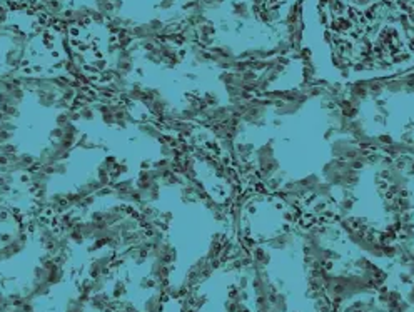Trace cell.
<instances>
[{
	"label": "cell",
	"mask_w": 414,
	"mask_h": 312,
	"mask_svg": "<svg viewBox=\"0 0 414 312\" xmlns=\"http://www.w3.org/2000/svg\"><path fill=\"white\" fill-rule=\"evenodd\" d=\"M97 115L99 114H97L96 105H92V104L82 105V107L79 109V117H80V121H82V122H93Z\"/></svg>",
	"instance_id": "20"
},
{
	"label": "cell",
	"mask_w": 414,
	"mask_h": 312,
	"mask_svg": "<svg viewBox=\"0 0 414 312\" xmlns=\"http://www.w3.org/2000/svg\"><path fill=\"white\" fill-rule=\"evenodd\" d=\"M119 312H122V310H119Z\"/></svg>",
	"instance_id": "46"
},
{
	"label": "cell",
	"mask_w": 414,
	"mask_h": 312,
	"mask_svg": "<svg viewBox=\"0 0 414 312\" xmlns=\"http://www.w3.org/2000/svg\"><path fill=\"white\" fill-rule=\"evenodd\" d=\"M137 130L144 137L149 139V141H159L160 142L164 139V132L160 130V127H157L154 122H139L137 124Z\"/></svg>",
	"instance_id": "8"
},
{
	"label": "cell",
	"mask_w": 414,
	"mask_h": 312,
	"mask_svg": "<svg viewBox=\"0 0 414 312\" xmlns=\"http://www.w3.org/2000/svg\"><path fill=\"white\" fill-rule=\"evenodd\" d=\"M0 145H2V144H0Z\"/></svg>",
	"instance_id": "48"
},
{
	"label": "cell",
	"mask_w": 414,
	"mask_h": 312,
	"mask_svg": "<svg viewBox=\"0 0 414 312\" xmlns=\"http://www.w3.org/2000/svg\"><path fill=\"white\" fill-rule=\"evenodd\" d=\"M120 234H125V232H132V230H137V229H142L140 227V219H136V217H132V216H127L124 217L122 221L117 222L116 225H114Z\"/></svg>",
	"instance_id": "13"
},
{
	"label": "cell",
	"mask_w": 414,
	"mask_h": 312,
	"mask_svg": "<svg viewBox=\"0 0 414 312\" xmlns=\"http://www.w3.org/2000/svg\"><path fill=\"white\" fill-rule=\"evenodd\" d=\"M20 309H22L24 312H37V304H35V301H27L20 305Z\"/></svg>",
	"instance_id": "36"
},
{
	"label": "cell",
	"mask_w": 414,
	"mask_h": 312,
	"mask_svg": "<svg viewBox=\"0 0 414 312\" xmlns=\"http://www.w3.org/2000/svg\"><path fill=\"white\" fill-rule=\"evenodd\" d=\"M64 276H65V272H64V265H62V262H59V264L53 265L52 269L47 270L45 282H47V284H50L52 287H53V285H59L60 282L64 281Z\"/></svg>",
	"instance_id": "12"
},
{
	"label": "cell",
	"mask_w": 414,
	"mask_h": 312,
	"mask_svg": "<svg viewBox=\"0 0 414 312\" xmlns=\"http://www.w3.org/2000/svg\"><path fill=\"white\" fill-rule=\"evenodd\" d=\"M0 110H2L5 115H9V117H10V121H15V119L20 117V109H18V105H2V107H0Z\"/></svg>",
	"instance_id": "27"
},
{
	"label": "cell",
	"mask_w": 414,
	"mask_h": 312,
	"mask_svg": "<svg viewBox=\"0 0 414 312\" xmlns=\"http://www.w3.org/2000/svg\"><path fill=\"white\" fill-rule=\"evenodd\" d=\"M160 184H162V187H182V185L185 184V181H184L182 176L177 174L176 170H172L167 176L162 177Z\"/></svg>",
	"instance_id": "17"
},
{
	"label": "cell",
	"mask_w": 414,
	"mask_h": 312,
	"mask_svg": "<svg viewBox=\"0 0 414 312\" xmlns=\"http://www.w3.org/2000/svg\"><path fill=\"white\" fill-rule=\"evenodd\" d=\"M0 247H2V244H0Z\"/></svg>",
	"instance_id": "45"
},
{
	"label": "cell",
	"mask_w": 414,
	"mask_h": 312,
	"mask_svg": "<svg viewBox=\"0 0 414 312\" xmlns=\"http://www.w3.org/2000/svg\"><path fill=\"white\" fill-rule=\"evenodd\" d=\"M7 297V292H4V290H0V302L4 301V299Z\"/></svg>",
	"instance_id": "43"
},
{
	"label": "cell",
	"mask_w": 414,
	"mask_h": 312,
	"mask_svg": "<svg viewBox=\"0 0 414 312\" xmlns=\"http://www.w3.org/2000/svg\"><path fill=\"white\" fill-rule=\"evenodd\" d=\"M59 97V92H35L37 104L42 109H55V102Z\"/></svg>",
	"instance_id": "10"
},
{
	"label": "cell",
	"mask_w": 414,
	"mask_h": 312,
	"mask_svg": "<svg viewBox=\"0 0 414 312\" xmlns=\"http://www.w3.org/2000/svg\"><path fill=\"white\" fill-rule=\"evenodd\" d=\"M0 152H2L4 155H7L9 159H13L17 154H18V147L17 144L13 142H7V144H2L0 145Z\"/></svg>",
	"instance_id": "26"
},
{
	"label": "cell",
	"mask_w": 414,
	"mask_h": 312,
	"mask_svg": "<svg viewBox=\"0 0 414 312\" xmlns=\"http://www.w3.org/2000/svg\"><path fill=\"white\" fill-rule=\"evenodd\" d=\"M93 67L99 70H105V61H96L93 62Z\"/></svg>",
	"instance_id": "41"
},
{
	"label": "cell",
	"mask_w": 414,
	"mask_h": 312,
	"mask_svg": "<svg viewBox=\"0 0 414 312\" xmlns=\"http://www.w3.org/2000/svg\"><path fill=\"white\" fill-rule=\"evenodd\" d=\"M97 199H99V197H97L96 194L82 197V202H80V209H84V210H89L90 207H93V205H96Z\"/></svg>",
	"instance_id": "28"
},
{
	"label": "cell",
	"mask_w": 414,
	"mask_h": 312,
	"mask_svg": "<svg viewBox=\"0 0 414 312\" xmlns=\"http://www.w3.org/2000/svg\"><path fill=\"white\" fill-rule=\"evenodd\" d=\"M144 59L149 64H152V65H162V62H164V59H162V55H160V52H159V47L156 50L145 52Z\"/></svg>",
	"instance_id": "24"
},
{
	"label": "cell",
	"mask_w": 414,
	"mask_h": 312,
	"mask_svg": "<svg viewBox=\"0 0 414 312\" xmlns=\"http://www.w3.org/2000/svg\"><path fill=\"white\" fill-rule=\"evenodd\" d=\"M0 262H2V261H0Z\"/></svg>",
	"instance_id": "47"
},
{
	"label": "cell",
	"mask_w": 414,
	"mask_h": 312,
	"mask_svg": "<svg viewBox=\"0 0 414 312\" xmlns=\"http://www.w3.org/2000/svg\"><path fill=\"white\" fill-rule=\"evenodd\" d=\"M299 52L316 84L414 70V0H300Z\"/></svg>",
	"instance_id": "1"
},
{
	"label": "cell",
	"mask_w": 414,
	"mask_h": 312,
	"mask_svg": "<svg viewBox=\"0 0 414 312\" xmlns=\"http://www.w3.org/2000/svg\"><path fill=\"white\" fill-rule=\"evenodd\" d=\"M7 312H24V310L20 309V307H10V309L7 310Z\"/></svg>",
	"instance_id": "42"
},
{
	"label": "cell",
	"mask_w": 414,
	"mask_h": 312,
	"mask_svg": "<svg viewBox=\"0 0 414 312\" xmlns=\"http://www.w3.org/2000/svg\"><path fill=\"white\" fill-rule=\"evenodd\" d=\"M13 137H15V132H7V130H2L0 132V144H7V142H12Z\"/></svg>",
	"instance_id": "35"
},
{
	"label": "cell",
	"mask_w": 414,
	"mask_h": 312,
	"mask_svg": "<svg viewBox=\"0 0 414 312\" xmlns=\"http://www.w3.org/2000/svg\"><path fill=\"white\" fill-rule=\"evenodd\" d=\"M139 289L140 290H156L157 287V281L154 277H150L149 274L144 276V277H140L139 279Z\"/></svg>",
	"instance_id": "23"
},
{
	"label": "cell",
	"mask_w": 414,
	"mask_h": 312,
	"mask_svg": "<svg viewBox=\"0 0 414 312\" xmlns=\"http://www.w3.org/2000/svg\"><path fill=\"white\" fill-rule=\"evenodd\" d=\"M127 282L122 281V279H114L112 284H110V296L114 301H122V299L127 296Z\"/></svg>",
	"instance_id": "14"
},
{
	"label": "cell",
	"mask_w": 414,
	"mask_h": 312,
	"mask_svg": "<svg viewBox=\"0 0 414 312\" xmlns=\"http://www.w3.org/2000/svg\"><path fill=\"white\" fill-rule=\"evenodd\" d=\"M87 310V305L82 304L77 299V296H73V297H69L67 299V302H65V310L64 312H85Z\"/></svg>",
	"instance_id": "21"
},
{
	"label": "cell",
	"mask_w": 414,
	"mask_h": 312,
	"mask_svg": "<svg viewBox=\"0 0 414 312\" xmlns=\"http://www.w3.org/2000/svg\"><path fill=\"white\" fill-rule=\"evenodd\" d=\"M102 164L105 165V169L110 172L112 174V170L116 169V165L119 164V159L116 157V155H112V154H109V155H105L104 159H102Z\"/></svg>",
	"instance_id": "29"
},
{
	"label": "cell",
	"mask_w": 414,
	"mask_h": 312,
	"mask_svg": "<svg viewBox=\"0 0 414 312\" xmlns=\"http://www.w3.org/2000/svg\"><path fill=\"white\" fill-rule=\"evenodd\" d=\"M76 147L80 149V150H93V149L97 147V145H96V142H93V141H90V139L87 137L85 134H82V135L79 137Z\"/></svg>",
	"instance_id": "25"
},
{
	"label": "cell",
	"mask_w": 414,
	"mask_h": 312,
	"mask_svg": "<svg viewBox=\"0 0 414 312\" xmlns=\"http://www.w3.org/2000/svg\"><path fill=\"white\" fill-rule=\"evenodd\" d=\"M13 237H15V232H13L12 229L0 232V244H2V245H4V244H9Z\"/></svg>",
	"instance_id": "33"
},
{
	"label": "cell",
	"mask_w": 414,
	"mask_h": 312,
	"mask_svg": "<svg viewBox=\"0 0 414 312\" xmlns=\"http://www.w3.org/2000/svg\"><path fill=\"white\" fill-rule=\"evenodd\" d=\"M42 170L47 172L49 176H60V177H64V176L69 174V164H67V161L53 162L50 165H42Z\"/></svg>",
	"instance_id": "16"
},
{
	"label": "cell",
	"mask_w": 414,
	"mask_h": 312,
	"mask_svg": "<svg viewBox=\"0 0 414 312\" xmlns=\"http://www.w3.org/2000/svg\"><path fill=\"white\" fill-rule=\"evenodd\" d=\"M0 132H2V124H0Z\"/></svg>",
	"instance_id": "44"
},
{
	"label": "cell",
	"mask_w": 414,
	"mask_h": 312,
	"mask_svg": "<svg viewBox=\"0 0 414 312\" xmlns=\"http://www.w3.org/2000/svg\"><path fill=\"white\" fill-rule=\"evenodd\" d=\"M401 179L399 239L401 249L414 262V155H391Z\"/></svg>",
	"instance_id": "3"
},
{
	"label": "cell",
	"mask_w": 414,
	"mask_h": 312,
	"mask_svg": "<svg viewBox=\"0 0 414 312\" xmlns=\"http://www.w3.org/2000/svg\"><path fill=\"white\" fill-rule=\"evenodd\" d=\"M122 312H142V309H139L136 304L132 302H122Z\"/></svg>",
	"instance_id": "37"
},
{
	"label": "cell",
	"mask_w": 414,
	"mask_h": 312,
	"mask_svg": "<svg viewBox=\"0 0 414 312\" xmlns=\"http://www.w3.org/2000/svg\"><path fill=\"white\" fill-rule=\"evenodd\" d=\"M9 221H10V214H9V210L0 209V224H7Z\"/></svg>",
	"instance_id": "39"
},
{
	"label": "cell",
	"mask_w": 414,
	"mask_h": 312,
	"mask_svg": "<svg viewBox=\"0 0 414 312\" xmlns=\"http://www.w3.org/2000/svg\"><path fill=\"white\" fill-rule=\"evenodd\" d=\"M174 270V265H165L159 259H150L149 262V276L156 279L157 282L171 281V274Z\"/></svg>",
	"instance_id": "6"
},
{
	"label": "cell",
	"mask_w": 414,
	"mask_h": 312,
	"mask_svg": "<svg viewBox=\"0 0 414 312\" xmlns=\"http://www.w3.org/2000/svg\"><path fill=\"white\" fill-rule=\"evenodd\" d=\"M200 102H202L205 107H217V105L224 104L220 95L217 94L216 90H205L202 92V95H200Z\"/></svg>",
	"instance_id": "19"
},
{
	"label": "cell",
	"mask_w": 414,
	"mask_h": 312,
	"mask_svg": "<svg viewBox=\"0 0 414 312\" xmlns=\"http://www.w3.org/2000/svg\"><path fill=\"white\" fill-rule=\"evenodd\" d=\"M174 5H176V0H162V2H160V9H162V10H171Z\"/></svg>",
	"instance_id": "38"
},
{
	"label": "cell",
	"mask_w": 414,
	"mask_h": 312,
	"mask_svg": "<svg viewBox=\"0 0 414 312\" xmlns=\"http://www.w3.org/2000/svg\"><path fill=\"white\" fill-rule=\"evenodd\" d=\"M142 194V202L144 204H154L157 202L160 196H162V184L160 182H154L147 190H140Z\"/></svg>",
	"instance_id": "11"
},
{
	"label": "cell",
	"mask_w": 414,
	"mask_h": 312,
	"mask_svg": "<svg viewBox=\"0 0 414 312\" xmlns=\"http://www.w3.org/2000/svg\"><path fill=\"white\" fill-rule=\"evenodd\" d=\"M64 135V129H60V127H53L50 132H49V139H50V142L52 141H60Z\"/></svg>",
	"instance_id": "34"
},
{
	"label": "cell",
	"mask_w": 414,
	"mask_h": 312,
	"mask_svg": "<svg viewBox=\"0 0 414 312\" xmlns=\"http://www.w3.org/2000/svg\"><path fill=\"white\" fill-rule=\"evenodd\" d=\"M159 152H160V157H165V159H176L179 155V152L176 149V145H174L169 139H162L160 141V145H159Z\"/></svg>",
	"instance_id": "18"
},
{
	"label": "cell",
	"mask_w": 414,
	"mask_h": 312,
	"mask_svg": "<svg viewBox=\"0 0 414 312\" xmlns=\"http://www.w3.org/2000/svg\"><path fill=\"white\" fill-rule=\"evenodd\" d=\"M167 125L176 132V135L180 137H191L196 132V124L191 121H165Z\"/></svg>",
	"instance_id": "9"
},
{
	"label": "cell",
	"mask_w": 414,
	"mask_h": 312,
	"mask_svg": "<svg viewBox=\"0 0 414 312\" xmlns=\"http://www.w3.org/2000/svg\"><path fill=\"white\" fill-rule=\"evenodd\" d=\"M351 130L387 155H414V70L334 87Z\"/></svg>",
	"instance_id": "2"
},
{
	"label": "cell",
	"mask_w": 414,
	"mask_h": 312,
	"mask_svg": "<svg viewBox=\"0 0 414 312\" xmlns=\"http://www.w3.org/2000/svg\"><path fill=\"white\" fill-rule=\"evenodd\" d=\"M64 69H65L67 74H69L70 77H73V79H79L80 75H82V65L73 62L72 59H69V61L64 64Z\"/></svg>",
	"instance_id": "22"
},
{
	"label": "cell",
	"mask_w": 414,
	"mask_h": 312,
	"mask_svg": "<svg viewBox=\"0 0 414 312\" xmlns=\"http://www.w3.org/2000/svg\"><path fill=\"white\" fill-rule=\"evenodd\" d=\"M29 241H30V236L27 230L17 232L15 237H13L9 244H4L2 247H0V261L9 262L10 259L22 254V252L27 249V245H29Z\"/></svg>",
	"instance_id": "4"
},
{
	"label": "cell",
	"mask_w": 414,
	"mask_h": 312,
	"mask_svg": "<svg viewBox=\"0 0 414 312\" xmlns=\"http://www.w3.org/2000/svg\"><path fill=\"white\" fill-rule=\"evenodd\" d=\"M45 276H47V270L40 264H37L35 267L32 269V281H45Z\"/></svg>",
	"instance_id": "30"
},
{
	"label": "cell",
	"mask_w": 414,
	"mask_h": 312,
	"mask_svg": "<svg viewBox=\"0 0 414 312\" xmlns=\"http://www.w3.org/2000/svg\"><path fill=\"white\" fill-rule=\"evenodd\" d=\"M9 162H10V159H9V157H7V155H4V154H2V152H0V169H2V167H5V165H7V164H9Z\"/></svg>",
	"instance_id": "40"
},
{
	"label": "cell",
	"mask_w": 414,
	"mask_h": 312,
	"mask_svg": "<svg viewBox=\"0 0 414 312\" xmlns=\"http://www.w3.org/2000/svg\"><path fill=\"white\" fill-rule=\"evenodd\" d=\"M70 122V117L67 115V110L64 112H59V114L55 115V127H60V129H64L67 124Z\"/></svg>",
	"instance_id": "31"
},
{
	"label": "cell",
	"mask_w": 414,
	"mask_h": 312,
	"mask_svg": "<svg viewBox=\"0 0 414 312\" xmlns=\"http://www.w3.org/2000/svg\"><path fill=\"white\" fill-rule=\"evenodd\" d=\"M162 309H164V292L152 290L142 304V312H162Z\"/></svg>",
	"instance_id": "7"
},
{
	"label": "cell",
	"mask_w": 414,
	"mask_h": 312,
	"mask_svg": "<svg viewBox=\"0 0 414 312\" xmlns=\"http://www.w3.org/2000/svg\"><path fill=\"white\" fill-rule=\"evenodd\" d=\"M25 59H27L25 49L13 47V45H10V47L7 49L5 54H4V65L7 69L15 70V69L22 67V62L25 61Z\"/></svg>",
	"instance_id": "5"
},
{
	"label": "cell",
	"mask_w": 414,
	"mask_h": 312,
	"mask_svg": "<svg viewBox=\"0 0 414 312\" xmlns=\"http://www.w3.org/2000/svg\"><path fill=\"white\" fill-rule=\"evenodd\" d=\"M176 149L179 152V155H191V145L187 144L185 141H177L176 142Z\"/></svg>",
	"instance_id": "32"
},
{
	"label": "cell",
	"mask_w": 414,
	"mask_h": 312,
	"mask_svg": "<svg viewBox=\"0 0 414 312\" xmlns=\"http://www.w3.org/2000/svg\"><path fill=\"white\" fill-rule=\"evenodd\" d=\"M67 237H69V242L73 244V245H82L87 242V239L84 237V232H82V222L77 221L73 224V227L67 232Z\"/></svg>",
	"instance_id": "15"
}]
</instances>
